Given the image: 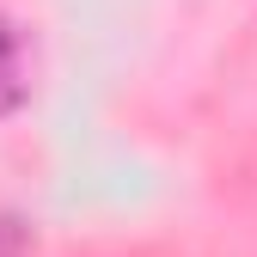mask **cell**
I'll return each mask as SVG.
<instances>
[{"label":"cell","instance_id":"6da1fadb","mask_svg":"<svg viewBox=\"0 0 257 257\" xmlns=\"http://www.w3.org/2000/svg\"><path fill=\"white\" fill-rule=\"evenodd\" d=\"M31 98V55H25V31L0 13V116H13Z\"/></svg>","mask_w":257,"mask_h":257},{"label":"cell","instance_id":"7a4b0ae2","mask_svg":"<svg viewBox=\"0 0 257 257\" xmlns=\"http://www.w3.org/2000/svg\"><path fill=\"white\" fill-rule=\"evenodd\" d=\"M25 251H31V227L13 220V214H0V257H25Z\"/></svg>","mask_w":257,"mask_h":257}]
</instances>
